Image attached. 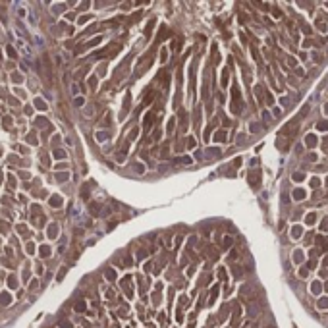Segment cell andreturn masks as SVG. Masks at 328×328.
Wrapping results in <instances>:
<instances>
[{"label": "cell", "instance_id": "obj_1", "mask_svg": "<svg viewBox=\"0 0 328 328\" xmlns=\"http://www.w3.org/2000/svg\"><path fill=\"white\" fill-rule=\"evenodd\" d=\"M305 141H307V147H315V145H317V135H313V133L307 135Z\"/></svg>", "mask_w": 328, "mask_h": 328}, {"label": "cell", "instance_id": "obj_2", "mask_svg": "<svg viewBox=\"0 0 328 328\" xmlns=\"http://www.w3.org/2000/svg\"><path fill=\"white\" fill-rule=\"evenodd\" d=\"M317 245H321L324 251H328V239H324V237H317Z\"/></svg>", "mask_w": 328, "mask_h": 328}, {"label": "cell", "instance_id": "obj_3", "mask_svg": "<svg viewBox=\"0 0 328 328\" xmlns=\"http://www.w3.org/2000/svg\"><path fill=\"white\" fill-rule=\"evenodd\" d=\"M293 199H297V201L305 199V191H303V189H295L293 191Z\"/></svg>", "mask_w": 328, "mask_h": 328}, {"label": "cell", "instance_id": "obj_4", "mask_svg": "<svg viewBox=\"0 0 328 328\" xmlns=\"http://www.w3.org/2000/svg\"><path fill=\"white\" fill-rule=\"evenodd\" d=\"M317 129H318V131H326V129H328V120L318 122V124H317Z\"/></svg>", "mask_w": 328, "mask_h": 328}, {"label": "cell", "instance_id": "obj_5", "mask_svg": "<svg viewBox=\"0 0 328 328\" xmlns=\"http://www.w3.org/2000/svg\"><path fill=\"white\" fill-rule=\"evenodd\" d=\"M315 220H317V214H315V212H311V214L305 218V222H307V224H313Z\"/></svg>", "mask_w": 328, "mask_h": 328}, {"label": "cell", "instance_id": "obj_6", "mask_svg": "<svg viewBox=\"0 0 328 328\" xmlns=\"http://www.w3.org/2000/svg\"><path fill=\"white\" fill-rule=\"evenodd\" d=\"M321 290H322L321 282H315V284H313V293H321Z\"/></svg>", "mask_w": 328, "mask_h": 328}, {"label": "cell", "instance_id": "obj_7", "mask_svg": "<svg viewBox=\"0 0 328 328\" xmlns=\"http://www.w3.org/2000/svg\"><path fill=\"white\" fill-rule=\"evenodd\" d=\"M303 180H305V176H303V174H299V172H295V174H293V182H303Z\"/></svg>", "mask_w": 328, "mask_h": 328}, {"label": "cell", "instance_id": "obj_8", "mask_svg": "<svg viewBox=\"0 0 328 328\" xmlns=\"http://www.w3.org/2000/svg\"><path fill=\"white\" fill-rule=\"evenodd\" d=\"M292 233H293V237H299V236H301V228H299V226H295Z\"/></svg>", "mask_w": 328, "mask_h": 328}, {"label": "cell", "instance_id": "obj_9", "mask_svg": "<svg viewBox=\"0 0 328 328\" xmlns=\"http://www.w3.org/2000/svg\"><path fill=\"white\" fill-rule=\"evenodd\" d=\"M318 305H321L322 309H326V307H328V299H321V303H318Z\"/></svg>", "mask_w": 328, "mask_h": 328}, {"label": "cell", "instance_id": "obj_10", "mask_svg": "<svg viewBox=\"0 0 328 328\" xmlns=\"http://www.w3.org/2000/svg\"><path fill=\"white\" fill-rule=\"evenodd\" d=\"M311 185H313V187H317V185H321V182H318V178H313V182H311Z\"/></svg>", "mask_w": 328, "mask_h": 328}, {"label": "cell", "instance_id": "obj_11", "mask_svg": "<svg viewBox=\"0 0 328 328\" xmlns=\"http://www.w3.org/2000/svg\"><path fill=\"white\" fill-rule=\"evenodd\" d=\"M307 274H309V272H307V268H301V270H299V276H301V278H305Z\"/></svg>", "mask_w": 328, "mask_h": 328}, {"label": "cell", "instance_id": "obj_12", "mask_svg": "<svg viewBox=\"0 0 328 328\" xmlns=\"http://www.w3.org/2000/svg\"><path fill=\"white\" fill-rule=\"evenodd\" d=\"M324 266H328V257H326V259H324Z\"/></svg>", "mask_w": 328, "mask_h": 328}, {"label": "cell", "instance_id": "obj_13", "mask_svg": "<svg viewBox=\"0 0 328 328\" xmlns=\"http://www.w3.org/2000/svg\"><path fill=\"white\" fill-rule=\"evenodd\" d=\"M326 185H328V178H326Z\"/></svg>", "mask_w": 328, "mask_h": 328}]
</instances>
